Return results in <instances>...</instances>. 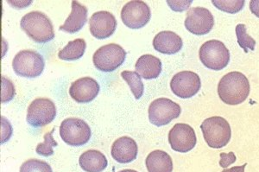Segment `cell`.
<instances>
[{"label": "cell", "mask_w": 259, "mask_h": 172, "mask_svg": "<svg viewBox=\"0 0 259 172\" xmlns=\"http://www.w3.org/2000/svg\"><path fill=\"white\" fill-rule=\"evenodd\" d=\"M250 82L240 72H230L221 78L218 84V95L227 105L241 104L250 94Z\"/></svg>", "instance_id": "cell-1"}, {"label": "cell", "mask_w": 259, "mask_h": 172, "mask_svg": "<svg viewBox=\"0 0 259 172\" xmlns=\"http://www.w3.org/2000/svg\"><path fill=\"white\" fill-rule=\"evenodd\" d=\"M87 49L85 41L82 38H77L70 41L62 51H59L58 57L63 61H76L83 57Z\"/></svg>", "instance_id": "cell-22"}, {"label": "cell", "mask_w": 259, "mask_h": 172, "mask_svg": "<svg viewBox=\"0 0 259 172\" xmlns=\"http://www.w3.org/2000/svg\"><path fill=\"white\" fill-rule=\"evenodd\" d=\"M168 142L174 151L186 153L195 147L197 138L192 126L188 124L178 123L169 131Z\"/></svg>", "instance_id": "cell-12"}, {"label": "cell", "mask_w": 259, "mask_h": 172, "mask_svg": "<svg viewBox=\"0 0 259 172\" xmlns=\"http://www.w3.org/2000/svg\"><path fill=\"white\" fill-rule=\"evenodd\" d=\"M45 62L41 54L25 50L18 52L12 61V68L21 77L35 78L45 69Z\"/></svg>", "instance_id": "cell-4"}, {"label": "cell", "mask_w": 259, "mask_h": 172, "mask_svg": "<svg viewBox=\"0 0 259 172\" xmlns=\"http://www.w3.org/2000/svg\"><path fill=\"white\" fill-rule=\"evenodd\" d=\"M100 89V85L94 78H80L71 85L69 95L78 103H89L97 97Z\"/></svg>", "instance_id": "cell-15"}, {"label": "cell", "mask_w": 259, "mask_h": 172, "mask_svg": "<svg viewBox=\"0 0 259 172\" xmlns=\"http://www.w3.org/2000/svg\"><path fill=\"white\" fill-rule=\"evenodd\" d=\"M149 172H172L173 162L170 156L161 150L151 151L145 160Z\"/></svg>", "instance_id": "cell-21"}, {"label": "cell", "mask_w": 259, "mask_h": 172, "mask_svg": "<svg viewBox=\"0 0 259 172\" xmlns=\"http://www.w3.org/2000/svg\"><path fill=\"white\" fill-rule=\"evenodd\" d=\"M20 27L27 36L38 44L50 42L55 37L52 22L41 12L27 13L21 19Z\"/></svg>", "instance_id": "cell-2"}, {"label": "cell", "mask_w": 259, "mask_h": 172, "mask_svg": "<svg viewBox=\"0 0 259 172\" xmlns=\"http://www.w3.org/2000/svg\"><path fill=\"white\" fill-rule=\"evenodd\" d=\"M126 51L120 45L109 44L96 51L93 57L95 68L102 72H112L124 63Z\"/></svg>", "instance_id": "cell-7"}, {"label": "cell", "mask_w": 259, "mask_h": 172, "mask_svg": "<svg viewBox=\"0 0 259 172\" xmlns=\"http://www.w3.org/2000/svg\"><path fill=\"white\" fill-rule=\"evenodd\" d=\"M236 36L240 47L244 50L245 53H248V50L253 51L256 46V41L246 32V27L243 24H239L236 26Z\"/></svg>", "instance_id": "cell-24"}, {"label": "cell", "mask_w": 259, "mask_h": 172, "mask_svg": "<svg viewBox=\"0 0 259 172\" xmlns=\"http://www.w3.org/2000/svg\"><path fill=\"white\" fill-rule=\"evenodd\" d=\"M20 172H53L52 168L45 161L29 159L20 167Z\"/></svg>", "instance_id": "cell-27"}, {"label": "cell", "mask_w": 259, "mask_h": 172, "mask_svg": "<svg viewBox=\"0 0 259 172\" xmlns=\"http://www.w3.org/2000/svg\"><path fill=\"white\" fill-rule=\"evenodd\" d=\"M182 113L179 105L168 98H158L151 102L149 107V119L156 126L169 124L173 119H177Z\"/></svg>", "instance_id": "cell-9"}, {"label": "cell", "mask_w": 259, "mask_h": 172, "mask_svg": "<svg viewBox=\"0 0 259 172\" xmlns=\"http://www.w3.org/2000/svg\"><path fill=\"white\" fill-rule=\"evenodd\" d=\"M56 116V105L48 98H37L27 109L26 120L33 127H42L53 121Z\"/></svg>", "instance_id": "cell-8"}, {"label": "cell", "mask_w": 259, "mask_h": 172, "mask_svg": "<svg viewBox=\"0 0 259 172\" xmlns=\"http://www.w3.org/2000/svg\"><path fill=\"white\" fill-rule=\"evenodd\" d=\"M184 24L189 32L197 36H203L212 30L214 18L209 10L203 7H194L187 12Z\"/></svg>", "instance_id": "cell-11"}, {"label": "cell", "mask_w": 259, "mask_h": 172, "mask_svg": "<svg viewBox=\"0 0 259 172\" xmlns=\"http://www.w3.org/2000/svg\"><path fill=\"white\" fill-rule=\"evenodd\" d=\"M54 132H55V128L50 133L45 134L44 137L45 142L40 143L37 145L35 148V151L37 154L42 157H50L54 154V147L58 146V143L56 142L54 139Z\"/></svg>", "instance_id": "cell-25"}, {"label": "cell", "mask_w": 259, "mask_h": 172, "mask_svg": "<svg viewBox=\"0 0 259 172\" xmlns=\"http://www.w3.org/2000/svg\"><path fill=\"white\" fill-rule=\"evenodd\" d=\"M199 56L205 67L216 71L226 68L230 62L228 49L218 40H210L201 45Z\"/></svg>", "instance_id": "cell-5"}, {"label": "cell", "mask_w": 259, "mask_h": 172, "mask_svg": "<svg viewBox=\"0 0 259 172\" xmlns=\"http://www.w3.org/2000/svg\"><path fill=\"white\" fill-rule=\"evenodd\" d=\"M136 72L145 80L156 79L162 72V62L152 55L139 57L135 65Z\"/></svg>", "instance_id": "cell-19"}, {"label": "cell", "mask_w": 259, "mask_h": 172, "mask_svg": "<svg viewBox=\"0 0 259 172\" xmlns=\"http://www.w3.org/2000/svg\"><path fill=\"white\" fill-rule=\"evenodd\" d=\"M167 3L170 6L171 9L177 12H183L189 8L192 1H168Z\"/></svg>", "instance_id": "cell-30"}, {"label": "cell", "mask_w": 259, "mask_h": 172, "mask_svg": "<svg viewBox=\"0 0 259 172\" xmlns=\"http://www.w3.org/2000/svg\"><path fill=\"white\" fill-rule=\"evenodd\" d=\"M247 165V163H244L241 166H234L231 169H226L222 172H244V168Z\"/></svg>", "instance_id": "cell-33"}, {"label": "cell", "mask_w": 259, "mask_h": 172, "mask_svg": "<svg viewBox=\"0 0 259 172\" xmlns=\"http://www.w3.org/2000/svg\"><path fill=\"white\" fill-rule=\"evenodd\" d=\"M151 18L150 7L144 1L133 0L124 5L121 11V19L130 29H140L149 23Z\"/></svg>", "instance_id": "cell-10"}, {"label": "cell", "mask_w": 259, "mask_h": 172, "mask_svg": "<svg viewBox=\"0 0 259 172\" xmlns=\"http://www.w3.org/2000/svg\"><path fill=\"white\" fill-rule=\"evenodd\" d=\"M212 5L222 12L235 14L244 8V0H225V1H215L212 0Z\"/></svg>", "instance_id": "cell-26"}, {"label": "cell", "mask_w": 259, "mask_h": 172, "mask_svg": "<svg viewBox=\"0 0 259 172\" xmlns=\"http://www.w3.org/2000/svg\"><path fill=\"white\" fill-rule=\"evenodd\" d=\"M121 76L124 79L126 83L129 85L130 89L132 90L134 97L137 100H139L144 95L145 87L142 81L141 76L135 71H124L121 73Z\"/></svg>", "instance_id": "cell-23"}, {"label": "cell", "mask_w": 259, "mask_h": 172, "mask_svg": "<svg viewBox=\"0 0 259 172\" xmlns=\"http://www.w3.org/2000/svg\"><path fill=\"white\" fill-rule=\"evenodd\" d=\"M1 126H2V133H1V144L6 143L10 140V138L12 137V127L9 121L5 118L2 117L1 118Z\"/></svg>", "instance_id": "cell-29"}, {"label": "cell", "mask_w": 259, "mask_h": 172, "mask_svg": "<svg viewBox=\"0 0 259 172\" xmlns=\"http://www.w3.org/2000/svg\"><path fill=\"white\" fill-rule=\"evenodd\" d=\"M204 140L211 148L220 149L227 146L232 138V129L227 119L220 116L206 119L200 125Z\"/></svg>", "instance_id": "cell-3"}, {"label": "cell", "mask_w": 259, "mask_h": 172, "mask_svg": "<svg viewBox=\"0 0 259 172\" xmlns=\"http://www.w3.org/2000/svg\"><path fill=\"white\" fill-rule=\"evenodd\" d=\"M1 84H2V92H1V102L7 103L12 101L15 96L16 90L14 85L11 80L7 78L1 77Z\"/></svg>", "instance_id": "cell-28"}, {"label": "cell", "mask_w": 259, "mask_h": 172, "mask_svg": "<svg viewBox=\"0 0 259 172\" xmlns=\"http://www.w3.org/2000/svg\"><path fill=\"white\" fill-rule=\"evenodd\" d=\"M79 163L85 172H102L108 165V161L102 152L89 150L80 155Z\"/></svg>", "instance_id": "cell-20"}, {"label": "cell", "mask_w": 259, "mask_h": 172, "mask_svg": "<svg viewBox=\"0 0 259 172\" xmlns=\"http://www.w3.org/2000/svg\"><path fill=\"white\" fill-rule=\"evenodd\" d=\"M138 145L135 140L130 137H121L112 144V157L118 163H128L135 160L138 156Z\"/></svg>", "instance_id": "cell-16"}, {"label": "cell", "mask_w": 259, "mask_h": 172, "mask_svg": "<svg viewBox=\"0 0 259 172\" xmlns=\"http://www.w3.org/2000/svg\"><path fill=\"white\" fill-rule=\"evenodd\" d=\"M221 159L220 161V164L222 168H227L230 164L235 163L236 156L233 152H230L228 154L227 153H221Z\"/></svg>", "instance_id": "cell-31"}, {"label": "cell", "mask_w": 259, "mask_h": 172, "mask_svg": "<svg viewBox=\"0 0 259 172\" xmlns=\"http://www.w3.org/2000/svg\"><path fill=\"white\" fill-rule=\"evenodd\" d=\"M200 87V76L192 71L179 72L170 81L172 92L182 99L191 98L199 92Z\"/></svg>", "instance_id": "cell-13"}, {"label": "cell", "mask_w": 259, "mask_h": 172, "mask_svg": "<svg viewBox=\"0 0 259 172\" xmlns=\"http://www.w3.org/2000/svg\"><path fill=\"white\" fill-rule=\"evenodd\" d=\"M183 46V39L177 34L164 30L158 33L153 39V47L156 51L164 55H174Z\"/></svg>", "instance_id": "cell-17"}, {"label": "cell", "mask_w": 259, "mask_h": 172, "mask_svg": "<svg viewBox=\"0 0 259 172\" xmlns=\"http://www.w3.org/2000/svg\"><path fill=\"white\" fill-rule=\"evenodd\" d=\"M60 136L68 146H81L90 140L92 132L83 119L68 118L60 125Z\"/></svg>", "instance_id": "cell-6"}, {"label": "cell", "mask_w": 259, "mask_h": 172, "mask_svg": "<svg viewBox=\"0 0 259 172\" xmlns=\"http://www.w3.org/2000/svg\"><path fill=\"white\" fill-rule=\"evenodd\" d=\"M118 172H138L137 170H134V169H123V170H120V171Z\"/></svg>", "instance_id": "cell-34"}, {"label": "cell", "mask_w": 259, "mask_h": 172, "mask_svg": "<svg viewBox=\"0 0 259 172\" xmlns=\"http://www.w3.org/2000/svg\"><path fill=\"white\" fill-rule=\"evenodd\" d=\"M250 12L259 18V0H252L250 2Z\"/></svg>", "instance_id": "cell-32"}, {"label": "cell", "mask_w": 259, "mask_h": 172, "mask_svg": "<svg viewBox=\"0 0 259 172\" xmlns=\"http://www.w3.org/2000/svg\"><path fill=\"white\" fill-rule=\"evenodd\" d=\"M89 28L90 32L95 38H108L114 34L117 28V20L111 12L100 11L92 15L89 19Z\"/></svg>", "instance_id": "cell-14"}, {"label": "cell", "mask_w": 259, "mask_h": 172, "mask_svg": "<svg viewBox=\"0 0 259 172\" xmlns=\"http://www.w3.org/2000/svg\"><path fill=\"white\" fill-rule=\"evenodd\" d=\"M72 12L64 24L60 27V30L74 34L82 29L88 20V8L81 4L73 1L71 3Z\"/></svg>", "instance_id": "cell-18"}]
</instances>
